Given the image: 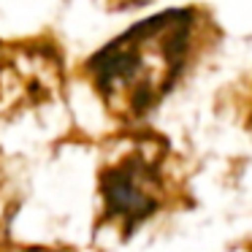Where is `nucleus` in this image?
<instances>
[{
  "mask_svg": "<svg viewBox=\"0 0 252 252\" xmlns=\"http://www.w3.org/2000/svg\"><path fill=\"white\" fill-rule=\"evenodd\" d=\"M168 158V144L144 133L109 155L98 171L100 222L130 236L138 225L168 212L185 195Z\"/></svg>",
  "mask_w": 252,
  "mask_h": 252,
  "instance_id": "obj_2",
  "label": "nucleus"
},
{
  "mask_svg": "<svg viewBox=\"0 0 252 252\" xmlns=\"http://www.w3.org/2000/svg\"><path fill=\"white\" fill-rule=\"evenodd\" d=\"M217 41L212 14L198 6L168 8L141 19L84 63V76L109 114L141 122Z\"/></svg>",
  "mask_w": 252,
  "mask_h": 252,
  "instance_id": "obj_1",
  "label": "nucleus"
},
{
  "mask_svg": "<svg viewBox=\"0 0 252 252\" xmlns=\"http://www.w3.org/2000/svg\"><path fill=\"white\" fill-rule=\"evenodd\" d=\"M0 252H76L71 247H49V244H19V241H0Z\"/></svg>",
  "mask_w": 252,
  "mask_h": 252,
  "instance_id": "obj_3",
  "label": "nucleus"
}]
</instances>
